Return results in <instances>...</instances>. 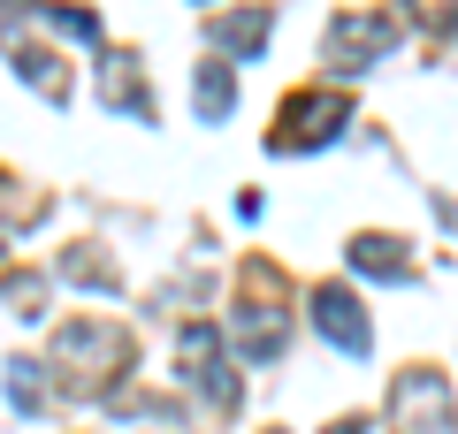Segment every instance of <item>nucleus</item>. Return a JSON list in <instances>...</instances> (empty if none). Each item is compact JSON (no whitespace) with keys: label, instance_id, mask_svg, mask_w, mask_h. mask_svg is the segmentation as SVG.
Wrapping results in <instances>:
<instances>
[{"label":"nucleus","instance_id":"obj_5","mask_svg":"<svg viewBox=\"0 0 458 434\" xmlns=\"http://www.w3.org/2000/svg\"><path fill=\"white\" fill-rule=\"evenodd\" d=\"M313 328H321V336L336 343L344 358H367V343H375V328H367V305L352 297V289H336V282L313 289Z\"/></svg>","mask_w":458,"mask_h":434},{"label":"nucleus","instance_id":"obj_6","mask_svg":"<svg viewBox=\"0 0 458 434\" xmlns=\"http://www.w3.org/2000/svg\"><path fill=\"white\" fill-rule=\"evenodd\" d=\"M267 31H276V8H229V16H214V54H229V62H252V54L267 46Z\"/></svg>","mask_w":458,"mask_h":434},{"label":"nucleus","instance_id":"obj_9","mask_svg":"<svg viewBox=\"0 0 458 434\" xmlns=\"http://www.w3.org/2000/svg\"><path fill=\"white\" fill-rule=\"evenodd\" d=\"M344 259H352V274H382V282L405 274V244H397V237H375V229L344 244Z\"/></svg>","mask_w":458,"mask_h":434},{"label":"nucleus","instance_id":"obj_3","mask_svg":"<svg viewBox=\"0 0 458 434\" xmlns=\"http://www.w3.org/2000/svg\"><path fill=\"white\" fill-rule=\"evenodd\" d=\"M328 62L336 69H375L382 54L397 46V23L382 16V8H336V23H328Z\"/></svg>","mask_w":458,"mask_h":434},{"label":"nucleus","instance_id":"obj_2","mask_svg":"<svg viewBox=\"0 0 458 434\" xmlns=\"http://www.w3.org/2000/svg\"><path fill=\"white\" fill-rule=\"evenodd\" d=\"M344 122H352V99L344 92H298L291 107L276 114V138L267 145H276V153H313V145H328Z\"/></svg>","mask_w":458,"mask_h":434},{"label":"nucleus","instance_id":"obj_11","mask_svg":"<svg viewBox=\"0 0 458 434\" xmlns=\"http://www.w3.org/2000/svg\"><path fill=\"white\" fill-rule=\"evenodd\" d=\"M16 77H23V84H38V92H47L54 107L69 99V77H62V62H54L47 46H16Z\"/></svg>","mask_w":458,"mask_h":434},{"label":"nucleus","instance_id":"obj_15","mask_svg":"<svg viewBox=\"0 0 458 434\" xmlns=\"http://www.w3.org/2000/svg\"><path fill=\"white\" fill-rule=\"evenodd\" d=\"M62 274H69V282H92V289H114V267H107V259H92V252H69Z\"/></svg>","mask_w":458,"mask_h":434},{"label":"nucleus","instance_id":"obj_1","mask_svg":"<svg viewBox=\"0 0 458 434\" xmlns=\"http://www.w3.org/2000/svg\"><path fill=\"white\" fill-rule=\"evenodd\" d=\"M390 419H397V434H458L451 381H443V373H428V366L397 373V388H390Z\"/></svg>","mask_w":458,"mask_h":434},{"label":"nucleus","instance_id":"obj_7","mask_svg":"<svg viewBox=\"0 0 458 434\" xmlns=\"http://www.w3.org/2000/svg\"><path fill=\"white\" fill-rule=\"evenodd\" d=\"M99 99L123 107V114H138V122H153V92L138 84V62H131V54H107V62H99Z\"/></svg>","mask_w":458,"mask_h":434},{"label":"nucleus","instance_id":"obj_12","mask_svg":"<svg viewBox=\"0 0 458 434\" xmlns=\"http://www.w3.org/2000/svg\"><path fill=\"white\" fill-rule=\"evenodd\" d=\"M8 404H16V412H38V404H47V388H38V366L8 358Z\"/></svg>","mask_w":458,"mask_h":434},{"label":"nucleus","instance_id":"obj_13","mask_svg":"<svg viewBox=\"0 0 458 434\" xmlns=\"http://www.w3.org/2000/svg\"><path fill=\"white\" fill-rule=\"evenodd\" d=\"M405 8H412V23H420V31H436V38L458 31V0H405Z\"/></svg>","mask_w":458,"mask_h":434},{"label":"nucleus","instance_id":"obj_14","mask_svg":"<svg viewBox=\"0 0 458 434\" xmlns=\"http://www.w3.org/2000/svg\"><path fill=\"white\" fill-rule=\"evenodd\" d=\"M38 16H47L54 31H69V38H99V16H92V8H69V0H54V8H38Z\"/></svg>","mask_w":458,"mask_h":434},{"label":"nucleus","instance_id":"obj_16","mask_svg":"<svg viewBox=\"0 0 458 434\" xmlns=\"http://www.w3.org/2000/svg\"><path fill=\"white\" fill-rule=\"evenodd\" d=\"M8 305H16L23 321H31V313L47 305V282H38V274H8Z\"/></svg>","mask_w":458,"mask_h":434},{"label":"nucleus","instance_id":"obj_8","mask_svg":"<svg viewBox=\"0 0 458 434\" xmlns=\"http://www.w3.org/2000/svg\"><path fill=\"white\" fill-rule=\"evenodd\" d=\"M229 343H237L245 358H276V351H283V313H276V305H237Z\"/></svg>","mask_w":458,"mask_h":434},{"label":"nucleus","instance_id":"obj_17","mask_svg":"<svg viewBox=\"0 0 458 434\" xmlns=\"http://www.w3.org/2000/svg\"><path fill=\"white\" fill-rule=\"evenodd\" d=\"M0 8H8V16H16V8H38V0H0Z\"/></svg>","mask_w":458,"mask_h":434},{"label":"nucleus","instance_id":"obj_4","mask_svg":"<svg viewBox=\"0 0 458 434\" xmlns=\"http://www.w3.org/2000/svg\"><path fill=\"white\" fill-rule=\"evenodd\" d=\"M183 373H191V388L214 404V412L237 404V373H229V351H222L214 328H183Z\"/></svg>","mask_w":458,"mask_h":434},{"label":"nucleus","instance_id":"obj_10","mask_svg":"<svg viewBox=\"0 0 458 434\" xmlns=\"http://www.w3.org/2000/svg\"><path fill=\"white\" fill-rule=\"evenodd\" d=\"M191 107H199V122H222V114L237 107V77H229L222 62H207V69H199V84H191Z\"/></svg>","mask_w":458,"mask_h":434}]
</instances>
